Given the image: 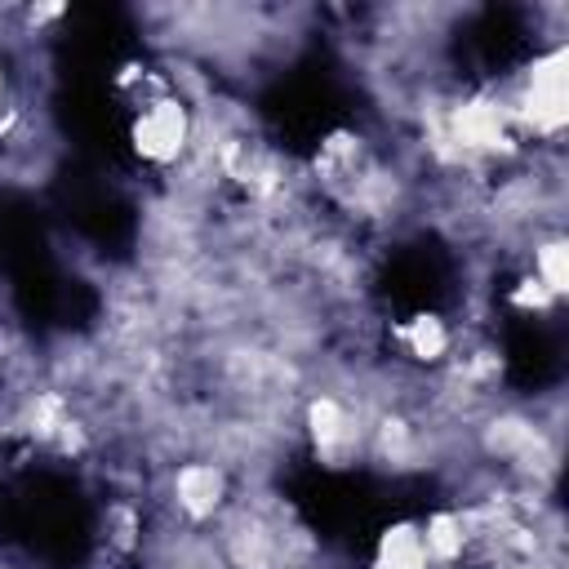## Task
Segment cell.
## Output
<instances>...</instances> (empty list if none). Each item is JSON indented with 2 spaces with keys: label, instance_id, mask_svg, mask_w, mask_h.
Listing matches in <instances>:
<instances>
[{
  "label": "cell",
  "instance_id": "1",
  "mask_svg": "<svg viewBox=\"0 0 569 569\" xmlns=\"http://www.w3.org/2000/svg\"><path fill=\"white\" fill-rule=\"evenodd\" d=\"M236 493V476L213 462V458H178L169 462V476H164V502H169V516L191 525V529H204L222 516V507L231 502Z\"/></svg>",
  "mask_w": 569,
  "mask_h": 569
},
{
  "label": "cell",
  "instance_id": "2",
  "mask_svg": "<svg viewBox=\"0 0 569 569\" xmlns=\"http://www.w3.org/2000/svg\"><path fill=\"white\" fill-rule=\"evenodd\" d=\"M191 129H196V111L169 89L142 107H133V124H129V142L133 151L156 164V169H178L191 156Z\"/></svg>",
  "mask_w": 569,
  "mask_h": 569
},
{
  "label": "cell",
  "instance_id": "3",
  "mask_svg": "<svg viewBox=\"0 0 569 569\" xmlns=\"http://www.w3.org/2000/svg\"><path fill=\"white\" fill-rule=\"evenodd\" d=\"M453 342H458V329L436 311H418V316L391 325V347L413 369H431L436 373L453 356Z\"/></svg>",
  "mask_w": 569,
  "mask_h": 569
},
{
  "label": "cell",
  "instance_id": "4",
  "mask_svg": "<svg viewBox=\"0 0 569 569\" xmlns=\"http://www.w3.org/2000/svg\"><path fill=\"white\" fill-rule=\"evenodd\" d=\"M369 569H431L427 547H422V529L418 520H396L378 533Z\"/></svg>",
  "mask_w": 569,
  "mask_h": 569
},
{
  "label": "cell",
  "instance_id": "5",
  "mask_svg": "<svg viewBox=\"0 0 569 569\" xmlns=\"http://www.w3.org/2000/svg\"><path fill=\"white\" fill-rule=\"evenodd\" d=\"M529 276L565 302V289H569V253H565V236L560 231H542L529 240Z\"/></svg>",
  "mask_w": 569,
  "mask_h": 569
},
{
  "label": "cell",
  "instance_id": "6",
  "mask_svg": "<svg viewBox=\"0 0 569 569\" xmlns=\"http://www.w3.org/2000/svg\"><path fill=\"white\" fill-rule=\"evenodd\" d=\"M0 569H18V565H4V560H0Z\"/></svg>",
  "mask_w": 569,
  "mask_h": 569
}]
</instances>
